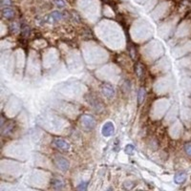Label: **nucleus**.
Returning <instances> with one entry per match:
<instances>
[{"instance_id": "obj_13", "label": "nucleus", "mask_w": 191, "mask_h": 191, "mask_svg": "<svg viewBox=\"0 0 191 191\" xmlns=\"http://www.w3.org/2000/svg\"><path fill=\"white\" fill-rule=\"evenodd\" d=\"M54 4L58 7V8H64L65 7V2H64V0H54Z\"/></svg>"}, {"instance_id": "obj_3", "label": "nucleus", "mask_w": 191, "mask_h": 191, "mask_svg": "<svg viewBox=\"0 0 191 191\" xmlns=\"http://www.w3.org/2000/svg\"><path fill=\"white\" fill-rule=\"evenodd\" d=\"M100 90H101L102 95L104 96L106 99H111L114 98V96H115V89L113 88L112 85H110L108 83H103L100 86Z\"/></svg>"}, {"instance_id": "obj_12", "label": "nucleus", "mask_w": 191, "mask_h": 191, "mask_svg": "<svg viewBox=\"0 0 191 191\" xmlns=\"http://www.w3.org/2000/svg\"><path fill=\"white\" fill-rule=\"evenodd\" d=\"M124 151H125V153H126V154H129V155H130V154H133V153H134V151H135V147H134V145H132V144H128V145H126Z\"/></svg>"}, {"instance_id": "obj_18", "label": "nucleus", "mask_w": 191, "mask_h": 191, "mask_svg": "<svg viewBox=\"0 0 191 191\" xmlns=\"http://www.w3.org/2000/svg\"><path fill=\"white\" fill-rule=\"evenodd\" d=\"M23 34H24V36H28L29 34H30V29L28 28V27H25L23 29Z\"/></svg>"}, {"instance_id": "obj_7", "label": "nucleus", "mask_w": 191, "mask_h": 191, "mask_svg": "<svg viewBox=\"0 0 191 191\" xmlns=\"http://www.w3.org/2000/svg\"><path fill=\"white\" fill-rule=\"evenodd\" d=\"M174 181L178 185L184 184V182L186 181V174L185 172H182V171L177 172L176 174H175V176H174Z\"/></svg>"}, {"instance_id": "obj_15", "label": "nucleus", "mask_w": 191, "mask_h": 191, "mask_svg": "<svg viewBox=\"0 0 191 191\" xmlns=\"http://www.w3.org/2000/svg\"><path fill=\"white\" fill-rule=\"evenodd\" d=\"M11 30L13 33H17V32L19 31V26H18V24L17 22H13L11 24Z\"/></svg>"}, {"instance_id": "obj_8", "label": "nucleus", "mask_w": 191, "mask_h": 191, "mask_svg": "<svg viewBox=\"0 0 191 191\" xmlns=\"http://www.w3.org/2000/svg\"><path fill=\"white\" fill-rule=\"evenodd\" d=\"M2 14L3 17L7 19H12L14 17L15 15V12L13 9H12L11 7H6V8H3L2 10Z\"/></svg>"}, {"instance_id": "obj_2", "label": "nucleus", "mask_w": 191, "mask_h": 191, "mask_svg": "<svg viewBox=\"0 0 191 191\" xmlns=\"http://www.w3.org/2000/svg\"><path fill=\"white\" fill-rule=\"evenodd\" d=\"M54 164L59 170H62V171L68 170L69 166H70L69 161L64 157H61V156H58L54 158Z\"/></svg>"}, {"instance_id": "obj_16", "label": "nucleus", "mask_w": 191, "mask_h": 191, "mask_svg": "<svg viewBox=\"0 0 191 191\" xmlns=\"http://www.w3.org/2000/svg\"><path fill=\"white\" fill-rule=\"evenodd\" d=\"M0 3H1V6L3 8L10 7L12 5V0H0Z\"/></svg>"}, {"instance_id": "obj_5", "label": "nucleus", "mask_w": 191, "mask_h": 191, "mask_svg": "<svg viewBox=\"0 0 191 191\" xmlns=\"http://www.w3.org/2000/svg\"><path fill=\"white\" fill-rule=\"evenodd\" d=\"M114 131H115V127H114V124L113 122H107L103 124L102 128H101V133L104 137H110L112 136L114 134Z\"/></svg>"}, {"instance_id": "obj_9", "label": "nucleus", "mask_w": 191, "mask_h": 191, "mask_svg": "<svg viewBox=\"0 0 191 191\" xmlns=\"http://www.w3.org/2000/svg\"><path fill=\"white\" fill-rule=\"evenodd\" d=\"M52 185L54 189H61L64 187V182H63V181L61 179L54 178L52 181Z\"/></svg>"}, {"instance_id": "obj_19", "label": "nucleus", "mask_w": 191, "mask_h": 191, "mask_svg": "<svg viewBox=\"0 0 191 191\" xmlns=\"http://www.w3.org/2000/svg\"><path fill=\"white\" fill-rule=\"evenodd\" d=\"M130 53H131V57H132V58L134 59L135 58V54H136V51H135V49L134 48L131 46V51H130Z\"/></svg>"}, {"instance_id": "obj_17", "label": "nucleus", "mask_w": 191, "mask_h": 191, "mask_svg": "<svg viewBox=\"0 0 191 191\" xmlns=\"http://www.w3.org/2000/svg\"><path fill=\"white\" fill-rule=\"evenodd\" d=\"M87 186H88V182H82L81 184H79L78 185H77V188L78 189H81V190H86L87 189Z\"/></svg>"}, {"instance_id": "obj_4", "label": "nucleus", "mask_w": 191, "mask_h": 191, "mask_svg": "<svg viewBox=\"0 0 191 191\" xmlns=\"http://www.w3.org/2000/svg\"><path fill=\"white\" fill-rule=\"evenodd\" d=\"M53 145L60 151H68L71 148L70 143L64 139H54L53 140Z\"/></svg>"}, {"instance_id": "obj_1", "label": "nucleus", "mask_w": 191, "mask_h": 191, "mask_svg": "<svg viewBox=\"0 0 191 191\" xmlns=\"http://www.w3.org/2000/svg\"><path fill=\"white\" fill-rule=\"evenodd\" d=\"M81 124L86 131H91L96 127V119L91 115H82L81 118Z\"/></svg>"}, {"instance_id": "obj_11", "label": "nucleus", "mask_w": 191, "mask_h": 191, "mask_svg": "<svg viewBox=\"0 0 191 191\" xmlns=\"http://www.w3.org/2000/svg\"><path fill=\"white\" fill-rule=\"evenodd\" d=\"M135 71H136V74L139 77H141L143 75V72H144V69H143V66L140 63H137L136 66H135Z\"/></svg>"}, {"instance_id": "obj_10", "label": "nucleus", "mask_w": 191, "mask_h": 191, "mask_svg": "<svg viewBox=\"0 0 191 191\" xmlns=\"http://www.w3.org/2000/svg\"><path fill=\"white\" fill-rule=\"evenodd\" d=\"M145 96H146V90H145V88L141 87L138 92V103L139 104H141V103L143 102V100H144V99H145Z\"/></svg>"}, {"instance_id": "obj_6", "label": "nucleus", "mask_w": 191, "mask_h": 191, "mask_svg": "<svg viewBox=\"0 0 191 191\" xmlns=\"http://www.w3.org/2000/svg\"><path fill=\"white\" fill-rule=\"evenodd\" d=\"M62 17H63V15L60 12L54 11V12L51 13L49 15H48L47 20H48V22H50V23H54V22H58V21L61 20Z\"/></svg>"}, {"instance_id": "obj_14", "label": "nucleus", "mask_w": 191, "mask_h": 191, "mask_svg": "<svg viewBox=\"0 0 191 191\" xmlns=\"http://www.w3.org/2000/svg\"><path fill=\"white\" fill-rule=\"evenodd\" d=\"M185 153L189 157H191V141L185 143Z\"/></svg>"}]
</instances>
